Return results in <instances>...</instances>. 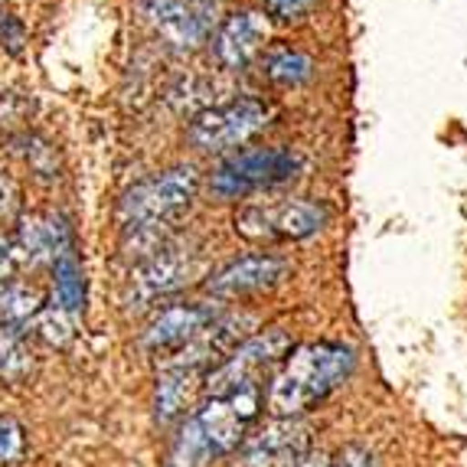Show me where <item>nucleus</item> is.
<instances>
[{
  "label": "nucleus",
  "mask_w": 467,
  "mask_h": 467,
  "mask_svg": "<svg viewBox=\"0 0 467 467\" xmlns=\"http://www.w3.org/2000/svg\"><path fill=\"white\" fill-rule=\"evenodd\" d=\"M258 399H262V389L239 392V396L229 399H210L193 415L196 429H200L202 441L210 444L213 458L216 454H229L239 444H245V429H249V421L258 412Z\"/></svg>",
  "instance_id": "0eeeda50"
},
{
  "label": "nucleus",
  "mask_w": 467,
  "mask_h": 467,
  "mask_svg": "<svg viewBox=\"0 0 467 467\" xmlns=\"http://www.w3.org/2000/svg\"><path fill=\"white\" fill-rule=\"evenodd\" d=\"M268 121V109L258 99H235L216 109H206L190 121L187 140L196 150H229L242 140L262 131Z\"/></svg>",
  "instance_id": "39448f33"
},
{
  "label": "nucleus",
  "mask_w": 467,
  "mask_h": 467,
  "mask_svg": "<svg viewBox=\"0 0 467 467\" xmlns=\"http://www.w3.org/2000/svg\"><path fill=\"white\" fill-rule=\"evenodd\" d=\"M183 275H187V268H183L180 255H173V252H157V255H150L148 262L131 275L134 295H138V301H154L157 295H167V291L177 288L180 281H183Z\"/></svg>",
  "instance_id": "f8f14e48"
},
{
  "label": "nucleus",
  "mask_w": 467,
  "mask_h": 467,
  "mask_svg": "<svg viewBox=\"0 0 467 467\" xmlns=\"http://www.w3.org/2000/svg\"><path fill=\"white\" fill-rule=\"evenodd\" d=\"M216 314L210 307H202V304H171L164 311H157L148 330H144V350L150 357H177L196 340V334Z\"/></svg>",
  "instance_id": "1a4fd4ad"
},
{
  "label": "nucleus",
  "mask_w": 467,
  "mask_h": 467,
  "mask_svg": "<svg viewBox=\"0 0 467 467\" xmlns=\"http://www.w3.org/2000/svg\"><path fill=\"white\" fill-rule=\"evenodd\" d=\"M291 353V340L285 330H265L239 343L210 376H206V396L229 399L239 392L262 389V379H272L285 357Z\"/></svg>",
  "instance_id": "7ed1b4c3"
},
{
  "label": "nucleus",
  "mask_w": 467,
  "mask_h": 467,
  "mask_svg": "<svg viewBox=\"0 0 467 467\" xmlns=\"http://www.w3.org/2000/svg\"><path fill=\"white\" fill-rule=\"evenodd\" d=\"M16 265H20V252H16L14 242H7L0 235V285H4V281H14Z\"/></svg>",
  "instance_id": "b1692460"
},
{
  "label": "nucleus",
  "mask_w": 467,
  "mask_h": 467,
  "mask_svg": "<svg viewBox=\"0 0 467 467\" xmlns=\"http://www.w3.org/2000/svg\"><path fill=\"white\" fill-rule=\"evenodd\" d=\"M24 43H26L24 24L16 20V14H10V10H0V47L7 49L10 56H20V53H24Z\"/></svg>",
  "instance_id": "412c9836"
},
{
  "label": "nucleus",
  "mask_w": 467,
  "mask_h": 467,
  "mask_svg": "<svg viewBox=\"0 0 467 467\" xmlns=\"http://www.w3.org/2000/svg\"><path fill=\"white\" fill-rule=\"evenodd\" d=\"M357 353L347 343L314 340L291 347L278 373L272 376V389H268V409L278 419H295L320 405L343 379L353 373Z\"/></svg>",
  "instance_id": "f257e3e1"
},
{
  "label": "nucleus",
  "mask_w": 467,
  "mask_h": 467,
  "mask_svg": "<svg viewBox=\"0 0 467 467\" xmlns=\"http://www.w3.org/2000/svg\"><path fill=\"white\" fill-rule=\"evenodd\" d=\"M210 458H213L210 444L202 441L200 429H196V421L190 419L187 425H183V431L177 435V441H173L171 467H202Z\"/></svg>",
  "instance_id": "a211bd4d"
},
{
  "label": "nucleus",
  "mask_w": 467,
  "mask_h": 467,
  "mask_svg": "<svg viewBox=\"0 0 467 467\" xmlns=\"http://www.w3.org/2000/svg\"><path fill=\"white\" fill-rule=\"evenodd\" d=\"M26 373H30V347H26L24 330L0 324V376L10 382H20Z\"/></svg>",
  "instance_id": "dca6fc26"
},
{
  "label": "nucleus",
  "mask_w": 467,
  "mask_h": 467,
  "mask_svg": "<svg viewBox=\"0 0 467 467\" xmlns=\"http://www.w3.org/2000/svg\"><path fill=\"white\" fill-rule=\"evenodd\" d=\"M311 7V0H265V14L275 20H301Z\"/></svg>",
  "instance_id": "4be33fe9"
},
{
  "label": "nucleus",
  "mask_w": 467,
  "mask_h": 467,
  "mask_svg": "<svg viewBox=\"0 0 467 467\" xmlns=\"http://www.w3.org/2000/svg\"><path fill=\"white\" fill-rule=\"evenodd\" d=\"M327 223V210L314 200H285L275 206H245L235 229L245 239H307Z\"/></svg>",
  "instance_id": "423d86ee"
},
{
  "label": "nucleus",
  "mask_w": 467,
  "mask_h": 467,
  "mask_svg": "<svg viewBox=\"0 0 467 467\" xmlns=\"http://www.w3.org/2000/svg\"><path fill=\"white\" fill-rule=\"evenodd\" d=\"M265 16L242 10L233 14L216 33V56L223 66H245L265 43Z\"/></svg>",
  "instance_id": "9b49d317"
},
{
  "label": "nucleus",
  "mask_w": 467,
  "mask_h": 467,
  "mask_svg": "<svg viewBox=\"0 0 467 467\" xmlns=\"http://www.w3.org/2000/svg\"><path fill=\"white\" fill-rule=\"evenodd\" d=\"M311 69H314L311 59L301 49L281 47L265 56V76L272 82H281V86H297V82H304V78L311 76Z\"/></svg>",
  "instance_id": "f3484780"
},
{
  "label": "nucleus",
  "mask_w": 467,
  "mask_h": 467,
  "mask_svg": "<svg viewBox=\"0 0 467 467\" xmlns=\"http://www.w3.org/2000/svg\"><path fill=\"white\" fill-rule=\"evenodd\" d=\"M144 16L177 47H200L213 30L216 7L210 0H144Z\"/></svg>",
  "instance_id": "6e6552de"
},
{
  "label": "nucleus",
  "mask_w": 467,
  "mask_h": 467,
  "mask_svg": "<svg viewBox=\"0 0 467 467\" xmlns=\"http://www.w3.org/2000/svg\"><path fill=\"white\" fill-rule=\"evenodd\" d=\"M43 311V297L26 281H4L0 285V324L14 330H26L30 320Z\"/></svg>",
  "instance_id": "2eb2a0df"
},
{
  "label": "nucleus",
  "mask_w": 467,
  "mask_h": 467,
  "mask_svg": "<svg viewBox=\"0 0 467 467\" xmlns=\"http://www.w3.org/2000/svg\"><path fill=\"white\" fill-rule=\"evenodd\" d=\"M26 454V431L14 415L0 412V464H16Z\"/></svg>",
  "instance_id": "6ab92c4d"
},
{
  "label": "nucleus",
  "mask_w": 467,
  "mask_h": 467,
  "mask_svg": "<svg viewBox=\"0 0 467 467\" xmlns=\"http://www.w3.org/2000/svg\"><path fill=\"white\" fill-rule=\"evenodd\" d=\"M301 171H304L301 150H291V148L242 150V154L226 157L210 173V190L219 200H235V196H249L255 190L288 183V180L301 177Z\"/></svg>",
  "instance_id": "20e7f679"
},
{
  "label": "nucleus",
  "mask_w": 467,
  "mask_h": 467,
  "mask_svg": "<svg viewBox=\"0 0 467 467\" xmlns=\"http://www.w3.org/2000/svg\"><path fill=\"white\" fill-rule=\"evenodd\" d=\"M330 467H376L373 464V454L367 448H359V444H343L340 451L330 458Z\"/></svg>",
  "instance_id": "5701e85b"
},
{
  "label": "nucleus",
  "mask_w": 467,
  "mask_h": 467,
  "mask_svg": "<svg viewBox=\"0 0 467 467\" xmlns=\"http://www.w3.org/2000/svg\"><path fill=\"white\" fill-rule=\"evenodd\" d=\"M285 275H288V262H285V258L258 252V255L235 258L226 268H219V272L206 281V291L216 297H245V295H258V291L275 288Z\"/></svg>",
  "instance_id": "9d476101"
},
{
  "label": "nucleus",
  "mask_w": 467,
  "mask_h": 467,
  "mask_svg": "<svg viewBox=\"0 0 467 467\" xmlns=\"http://www.w3.org/2000/svg\"><path fill=\"white\" fill-rule=\"evenodd\" d=\"M36 327H39V337H43V340L63 347V343L72 337V317L59 311V307H53V311H39Z\"/></svg>",
  "instance_id": "aec40b11"
},
{
  "label": "nucleus",
  "mask_w": 467,
  "mask_h": 467,
  "mask_svg": "<svg viewBox=\"0 0 467 467\" xmlns=\"http://www.w3.org/2000/svg\"><path fill=\"white\" fill-rule=\"evenodd\" d=\"M193 379H196V369L183 367V363H177V367L164 369V373L157 376V389H154L157 419L173 421L187 409L190 396H193Z\"/></svg>",
  "instance_id": "4468645a"
},
{
  "label": "nucleus",
  "mask_w": 467,
  "mask_h": 467,
  "mask_svg": "<svg viewBox=\"0 0 467 467\" xmlns=\"http://www.w3.org/2000/svg\"><path fill=\"white\" fill-rule=\"evenodd\" d=\"M196 187H200V177L193 167H173L161 177L134 183L118 202V219L125 233L150 235L157 226L171 223L180 210H187L196 196Z\"/></svg>",
  "instance_id": "f03ea898"
},
{
  "label": "nucleus",
  "mask_w": 467,
  "mask_h": 467,
  "mask_svg": "<svg viewBox=\"0 0 467 467\" xmlns=\"http://www.w3.org/2000/svg\"><path fill=\"white\" fill-rule=\"evenodd\" d=\"M53 295H56V307L63 314H69L72 320L86 311V275L72 249L59 252L53 258Z\"/></svg>",
  "instance_id": "ddd939ff"
}]
</instances>
